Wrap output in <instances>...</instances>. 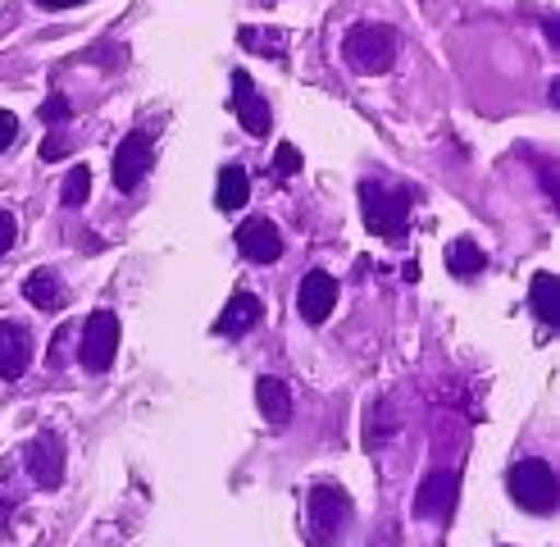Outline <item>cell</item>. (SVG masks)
I'll use <instances>...</instances> for the list:
<instances>
[{"label":"cell","instance_id":"10","mask_svg":"<svg viewBox=\"0 0 560 547\" xmlns=\"http://www.w3.org/2000/svg\"><path fill=\"white\" fill-rule=\"evenodd\" d=\"M237 252L246 260H256V265L278 260V256H283V237H278V224H273V219H265V214L246 219V224L237 229Z\"/></svg>","mask_w":560,"mask_h":547},{"label":"cell","instance_id":"26","mask_svg":"<svg viewBox=\"0 0 560 547\" xmlns=\"http://www.w3.org/2000/svg\"><path fill=\"white\" fill-rule=\"evenodd\" d=\"M42 10H73V5H82V0H37Z\"/></svg>","mask_w":560,"mask_h":547},{"label":"cell","instance_id":"11","mask_svg":"<svg viewBox=\"0 0 560 547\" xmlns=\"http://www.w3.org/2000/svg\"><path fill=\"white\" fill-rule=\"evenodd\" d=\"M233 109H237V124H242L250 137H265V132H269V105H265V96L256 92V82H250L246 69L233 73Z\"/></svg>","mask_w":560,"mask_h":547},{"label":"cell","instance_id":"16","mask_svg":"<svg viewBox=\"0 0 560 547\" xmlns=\"http://www.w3.org/2000/svg\"><path fill=\"white\" fill-rule=\"evenodd\" d=\"M23 296L33 301L37 311H60L65 306V283L55 279L50 269H37V274H27L23 279Z\"/></svg>","mask_w":560,"mask_h":547},{"label":"cell","instance_id":"22","mask_svg":"<svg viewBox=\"0 0 560 547\" xmlns=\"http://www.w3.org/2000/svg\"><path fill=\"white\" fill-rule=\"evenodd\" d=\"M283 33H256V27H242V46H273V55H283Z\"/></svg>","mask_w":560,"mask_h":547},{"label":"cell","instance_id":"8","mask_svg":"<svg viewBox=\"0 0 560 547\" xmlns=\"http://www.w3.org/2000/svg\"><path fill=\"white\" fill-rule=\"evenodd\" d=\"M147 170H151V137L147 132H128L119 142V151H115V187L119 191H137L142 178H147Z\"/></svg>","mask_w":560,"mask_h":547},{"label":"cell","instance_id":"4","mask_svg":"<svg viewBox=\"0 0 560 547\" xmlns=\"http://www.w3.org/2000/svg\"><path fill=\"white\" fill-rule=\"evenodd\" d=\"M506 488L515 507L534 511V515H547L556 507V470L542 461V456H528V461H515L511 475H506Z\"/></svg>","mask_w":560,"mask_h":547},{"label":"cell","instance_id":"5","mask_svg":"<svg viewBox=\"0 0 560 547\" xmlns=\"http://www.w3.org/2000/svg\"><path fill=\"white\" fill-rule=\"evenodd\" d=\"M119 356V315L115 311H92L88 324H82V347L78 361L88 365L92 374H105Z\"/></svg>","mask_w":560,"mask_h":547},{"label":"cell","instance_id":"9","mask_svg":"<svg viewBox=\"0 0 560 547\" xmlns=\"http://www.w3.org/2000/svg\"><path fill=\"white\" fill-rule=\"evenodd\" d=\"M456 488H460V479L452 470H433L415 492V515L419 520H446L456 511Z\"/></svg>","mask_w":560,"mask_h":547},{"label":"cell","instance_id":"24","mask_svg":"<svg viewBox=\"0 0 560 547\" xmlns=\"http://www.w3.org/2000/svg\"><path fill=\"white\" fill-rule=\"evenodd\" d=\"M14 237H19V224H14V214L10 210H0V256L14 246Z\"/></svg>","mask_w":560,"mask_h":547},{"label":"cell","instance_id":"21","mask_svg":"<svg viewBox=\"0 0 560 547\" xmlns=\"http://www.w3.org/2000/svg\"><path fill=\"white\" fill-rule=\"evenodd\" d=\"M273 174H278V178H292V174H301V151H296L292 142L278 147V155H273Z\"/></svg>","mask_w":560,"mask_h":547},{"label":"cell","instance_id":"18","mask_svg":"<svg viewBox=\"0 0 560 547\" xmlns=\"http://www.w3.org/2000/svg\"><path fill=\"white\" fill-rule=\"evenodd\" d=\"M246 191H250V183H246L242 164H229V170H219V191H214V206H219V210H242V206H246Z\"/></svg>","mask_w":560,"mask_h":547},{"label":"cell","instance_id":"14","mask_svg":"<svg viewBox=\"0 0 560 547\" xmlns=\"http://www.w3.org/2000/svg\"><path fill=\"white\" fill-rule=\"evenodd\" d=\"M260 315H265V306L250 292H237L233 301H229V311L219 315V334H229V338H242V334H250V328L260 324Z\"/></svg>","mask_w":560,"mask_h":547},{"label":"cell","instance_id":"25","mask_svg":"<svg viewBox=\"0 0 560 547\" xmlns=\"http://www.w3.org/2000/svg\"><path fill=\"white\" fill-rule=\"evenodd\" d=\"M14 137H19V119L10 115V109H0V151L14 147Z\"/></svg>","mask_w":560,"mask_h":547},{"label":"cell","instance_id":"19","mask_svg":"<svg viewBox=\"0 0 560 547\" xmlns=\"http://www.w3.org/2000/svg\"><path fill=\"white\" fill-rule=\"evenodd\" d=\"M88 191H92V170H88V164H73L69 178H65V187H60V201H65L69 210H78L82 201H88Z\"/></svg>","mask_w":560,"mask_h":547},{"label":"cell","instance_id":"1","mask_svg":"<svg viewBox=\"0 0 560 547\" xmlns=\"http://www.w3.org/2000/svg\"><path fill=\"white\" fill-rule=\"evenodd\" d=\"M410 191L406 187H383V183H360V210H365V224L370 233L387 237V242H401L406 224H410Z\"/></svg>","mask_w":560,"mask_h":547},{"label":"cell","instance_id":"6","mask_svg":"<svg viewBox=\"0 0 560 547\" xmlns=\"http://www.w3.org/2000/svg\"><path fill=\"white\" fill-rule=\"evenodd\" d=\"M23 465L42 488H60L65 484V443L55 433H37L33 443L23 447Z\"/></svg>","mask_w":560,"mask_h":547},{"label":"cell","instance_id":"2","mask_svg":"<svg viewBox=\"0 0 560 547\" xmlns=\"http://www.w3.org/2000/svg\"><path fill=\"white\" fill-rule=\"evenodd\" d=\"M342 60L355 73H387L397 60V33L387 23H355L342 37Z\"/></svg>","mask_w":560,"mask_h":547},{"label":"cell","instance_id":"20","mask_svg":"<svg viewBox=\"0 0 560 547\" xmlns=\"http://www.w3.org/2000/svg\"><path fill=\"white\" fill-rule=\"evenodd\" d=\"M42 124L46 128H69V101L55 92V96H46V105H42Z\"/></svg>","mask_w":560,"mask_h":547},{"label":"cell","instance_id":"12","mask_svg":"<svg viewBox=\"0 0 560 547\" xmlns=\"http://www.w3.org/2000/svg\"><path fill=\"white\" fill-rule=\"evenodd\" d=\"M33 365V334L14 319H0V379H19Z\"/></svg>","mask_w":560,"mask_h":547},{"label":"cell","instance_id":"3","mask_svg":"<svg viewBox=\"0 0 560 547\" xmlns=\"http://www.w3.org/2000/svg\"><path fill=\"white\" fill-rule=\"evenodd\" d=\"M351 515H355V507L347 498V488H332V484L311 488V534L319 547H342Z\"/></svg>","mask_w":560,"mask_h":547},{"label":"cell","instance_id":"23","mask_svg":"<svg viewBox=\"0 0 560 547\" xmlns=\"http://www.w3.org/2000/svg\"><path fill=\"white\" fill-rule=\"evenodd\" d=\"M65 151H69V132H65V128H50V137L42 142V160L50 164V160H60Z\"/></svg>","mask_w":560,"mask_h":547},{"label":"cell","instance_id":"13","mask_svg":"<svg viewBox=\"0 0 560 547\" xmlns=\"http://www.w3.org/2000/svg\"><path fill=\"white\" fill-rule=\"evenodd\" d=\"M256 406H260V416L273 424V429H283L292 420V388L283 379H273V374H260L256 379Z\"/></svg>","mask_w":560,"mask_h":547},{"label":"cell","instance_id":"17","mask_svg":"<svg viewBox=\"0 0 560 547\" xmlns=\"http://www.w3.org/2000/svg\"><path fill=\"white\" fill-rule=\"evenodd\" d=\"M528 306L542 324H556L560 315V288H556V274H534V283H528Z\"/></svg>","mask_w":560,"mask_h":547},{"label":"cell","instance_id":"7","mask_svg":"<svg viewBox=\"0 0 560 547\" xmlns=\"http://www.w3.org/2000/svg\"><path fill=\"white\" fill-rule=\"evenodd\" d=\"M338 306V279H332L328 269H311L301 279V292H296V311L305 324H324Z\"/></svg>","mask_w":560,"mask_h":547},{"label":"cell","instance_id":"15","mask_svg":"<svg viewBox=\"0 0 560 547\" xmlns=\"http://www.w3.org/2000/svg\"><path fill=\"white\" fill-rule=\"evenodd\" d=\"M446 269H452L456 279H479V274L488 269L483 246L474 242V237H456V242H446Z\"/></svg>","mask_w":560,"mask_h":547}]
</instances>
